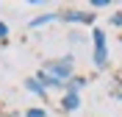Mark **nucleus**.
Segmentation results:
<instances>
[{
    "mask_svg": "<svg viewBox=\"0 0 122 117\" xmlns=\"http://www.w3.org/2000/svg\"><path fill=\"white\" fill-rule=\"evenodd\" d=\"M72 67H75V61H72V56H64V59H56V61H47L42 70L47 72V75H53L56 81H67L69 75H72Z\"/></svg>",
    "mask_w": 122,
    "mask_h": 117,
    "instance_id": "f257e3e1",
    "label": "nucleus"
},
{
    "mask_svg": "<svg viewBox=\"0 0 122 117\" xmlns=\"http://www.w3.org/2000/svg\"><path fill=\"white\" fill-rule=\"evenodd\" d=\"M92 42H94V56H92V59H94V67H97V70H103V67L108 64V45H106V33L100 31V28H94V31H92Z\"/></svg>",
    "mask_w": 122,
    "mask_h": 117,
    "instance_id": "f03ea898",
    "label": "nucleus"
},
{
    "mask_svg": "<svg viewBox=\"0 0 122 117\" xmlns=\"http://www.w3.org/2000/svg\"><path fill=\"white\" fill-rule=\"evenodd\" d=\"M61 20L75 25H94V14H89V11H67V14H61Z\"/></svg>",
    "mask_w": 122,
    "mask_h": 117,
    "instance_id": "7ed1b4c3",
    "label": "nucleus"
},
{
    "mask_svg": "<svg viewBox=\"0 0 122 117\" xmlns=\"http://www.w3.org/2000/svg\"><path fill=\"white\" fill-rule=\"evenodd\" d=\"M61 109H64V111H78V109H81V95L72 92V89H67L64 100H61Z\"/></svg>",
    "mask_w": 122,
    "mask_h": 117,
    "instance_id": "20e7f679",
    "label": "nucleus"
},
{
    "mask_svg": "<svg viewBox=\"0 0 122 117\" xmlns=\"http://www.w3.org/2000/svg\"><path fill=\"white\" fill-rule=\"evenodd\" d=\"M25 89H28V92H33V95H39V98H47V89L42 86V81H39V78H28V81H25Z\"/></svg>",
    "mask_w": 122,
    "mask_h": 117,
    "instance_id": "39448f33",
    "label": "nucleus"
},
{
    "mask_svg": "<svg viewBox=\"0 0 122 117\" xmlns=\"http://www.w3.org/2000/svg\"><path fill=\"white\" fill-rule=\"evenodd\" d=\"M53 20H58V14H42V17H36V20H30V28H42V25L53 22Z\"/></svg>",
    "mask_w": 122,
    "mask_h": 117,
    "instance_id": "423d86ee",
    "label": "nucleus"
},
{
    "mask_svg": "<svg viewBox=\"0 0 122 117\" xmlns=\"http://www.w3.org/2000/svg\"><path fill=\"white\" fill-rule=\"evenodd\" d=\"M25 117H47V111H45V109H30Z\"/></svg>",
    "mask_w": 122,
    "mask_h": 117,
    "instance_id": "0eeeda50",
    "label": "nucleus"
},
{
    "mask_svg": "<svg viewBox=\"0 0 122 117\" xmlns=\"http://www.w3.org/2000/svg\"><path fill=\"white\" fill-rule=\"evenodd\" d=\"M6 36H8V25L0 20V39H6Z\"/></svg>",
    "mask_w": 122,
    "mask_h": 117,
    "instance_id": "6e6552de",
    "label": "nucleus"
},
{
    "mask_svg": "<svg viewBox=\"0 0 122 117\" xmlns=\"http://www.w3.org/2000/svg\"><path fill=\"white\" fill-rule=\"evenodd\" d=\"M92 6H94V8H106L108 0H92Z\"/></svg>",
    "mask_w": 122,
    "mask_h": 117,
    "instance_id": "1a4fd4ad",
    "label": "nucleus"
},
{
    "mask_svg": "<svg viewBox=\"0 0 122 117\" xmlns=\"http://www.w3.org/2000/svg\"><path fill=\"white\" fill-rule=\"evenodd\" d=\"M111 25H117V28H119V25H122V14H114V17H111Z\"/></svg>",
    "mask_w": 122,
    "mask_h": 117,
    "instance_id": "9d476101",
    "label": "nucleus"
}]
</instances>
